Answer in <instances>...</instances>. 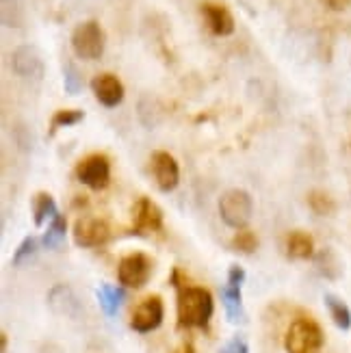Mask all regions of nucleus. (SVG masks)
Instances as JSON below:
<instances>
[{
	"instance_id": "1",
	"label": "nucleus",
	"mask_w": 351,
	"mask_h": 353,
	"mask_svg": "<svg viewBox=\"0 0 351 353\" xmlns=\"http://www.w3.org/2000/svg\"><path fill=\"white\" fill-rule=\"evenodd\" d=\"M178 327H206L215 310V301L208 288L178 284V301H176Z\"/></svg>"
},
{
	"instance_id": "2",
	"label": "nucleus",
	"mask_w": 351,
	"mask_h": 353,
	"mask_svg": "<svg viewBox=\"0 0 351 353\" xmlns=\"http://www.w3.org/2000/svg\"><path fill=\"white\" fill-rule=\"evenodd\" d=\"M323 330L310 316L295 319L286 330L284 349L286 353H319L323 347Z\"/></svg>"
},
{
	"instance_id": "3",
	"label": "nucleus",
	"mask_w": 351,
	"mask_h": 353,
	"mask_svg": "<svg viewBox=\"0 0 351 353\" xmlns=\"http://www.w3.org/2000/svg\"><path fill=\"white\" fill-rule=\"evenodd\" d=\"M219 214L225 225L230 228H245L252 221L254 202L252 195L243 189H230L219 197Z\"/></svg>"
},
{
	"instance_id": "4",
	"label": "nucleus",
	"mask_w": 351,
	"mask_h": 353,
	"mask_svg": "<svg viewBox=\"0 0 351 353\" xmlns=\"http://www.w3.org/2000/svg\"><path fill=\"white\" fill-rule=\"evenodd\" d=\"M74 54L85 61H96L104 52V33L96 20H87L79 24L72 33Z\"/></svg>"
},
{
	"instance_id": "5",
	"label": "nucleus",
	"mask_w": 351,
	"mask_h": 353,
	"mask_svg": "<svg viewBox=\"0 0 351 353\" xmlns=\"http://www.w3.org/2000/svg\"><path fill=\"white\" fill-rule=\"evenodd\" d=\"M152 275V260L143 252H132L124 256L117 265V280L126 288H141Z\"/></svg>"
},
{
	"instance_id": "6",
	"label": "nucleus",
	"mask_w": 351,
	"mask_h": 353,
	"mask_svg": "<svg viewBox=\"0 0 351 353\" xmlns=\"http://www.w3.org/2000/svg\"><path fill=\"white\" fill-rule=\"evenodd\" d=\"M111 239V225L102 217H83L74 223V243L79 248H98Z\"/></svg>"
},
{
	"instance_id": "7",
	"label": "nucleus",
	"mask_w": 351,
	"mask_h": 353,
	"mask_svg": "<svg viewBox=\"0 0 351 353\" xmlns=\"http://www.w3.org/2000/svg\"><path fill=\"white\" fill-rule=\"evenodd\" d=\"M163 228V210L150 197H139L132 206V228L130 232L137 236L159 232Z\"/></svg>"
},
{
	"instance_id": "8",
	"label": "nucleus",
	"mask_w": 351,
	"mask_h": 353,
	"mask_svg": "<svg viewBox=\"0 0 351 353\" xmlns=\"http://www.w3.org/2000/svg\"><path fill=\"white\" fill-rule=\"evenodd\" d=\"M163 314H165L163 299L159 295H150L137 303V308L130 316V327L139 334L154 332L163 323Z\"/></svg>"
},
{
	"instance_id": "9",
	"label": "nucleus",
	"mask_w": 351,
	"mask_h": 353,
	"mask_svg": "<svg viewBox=\"0 0 351 353\" xmlns=\"http://www.w3.org/2000/svg\"><path fill=\"white\" fill-rule=\"evenodd\" d=\"M76 176L89 189H104L111 180V163L102 154H91L76 165Z\"/></svg>"
},
{
	"instance_id": "10",
	"label": "nucleus",
	"mask_w": 351,
	"mask_h": 353,
	"mask_svg": "<svg viewBox=\"0 0 351 353\" xmlns=\"http://www.w3.org/2000/svg\"><path fill=\"white\" fill-rule=\"evenodd\" d=\"M245 282V271L239 265H232L228 269V282L223 286V305L225 314L230 319V323H241L243 321V299H241V286Z\"/></svg>"
},
{
	"instance_id": "11",
	"label": "nucleus",
	"mask_w": 351,
	"mask_h": 353,
	"mask_svg": "<svg viewBox=\"0 0 351 353\" xmlns=\"http://www.w3.org/2000/svg\"><path fill=\"white\" fill-rule=\"evenodd\" d=\"M11 68L13 72L22 76V79H30V81H39L43 76V61L41 54L35 46H20L18 50L11 54Z\"/></svg>"
},
{
	"instance_id": "12",
	"label": "nucleus",
	"mask_w": 351,
	"mask_h": 353,
	"mask_svg": "<svg viewBox=\"0 0 351 353\" xmlns=\"http://www.w3.org/2000/svg\"><path fill=\"white\" fill-rule=\"evenodd\" d=\"M152 165V176H154L161 191H174L180 182V167L178 161L170 154V152H157L150 161Z\"/></svg>"
},
{
	"instance_id": "13",
	"label": "nucleus",
	"mask_w": 351,
	"mask_h": 353,
	"mask_svg": "<svg viewBox=\"0 0 351 353\" xmlns=\"http://www.w3.org/2000/svg\"><path fill=\"white\" fill-rule=\"evenodd\" d=\"M91 89H94V94L98 98V102L102 106H106V109H113V106L121 104V100H124V85H121V81L117 79L115 74H98L94 81H91Z\"/></svg>"
},
{
	"instance_id": "14",
	"label": "nucleus",
	"mask_w": 351,
	"mask_h": 353,
	"mask_svg": "<svg viewBox=\"0 0 351 353\" xmlns=\"http://www.w3.org/2000/svg\"><path fill=\"white\" fill-rule=\"evenodd\" d=\"M202 15L208 30L217 37H228L234 33V18L228 7L217 5V3H204L202 5Z\"/></svg>"
},
{
	"instance_id": "15",
	"label": "nucleus",
	"mask_w": 351,
	"mask_h": 353,
	"mask_svg": "<svg viewBox=\"0 0 351 353\" xmlns=\"http://www.w3.org/2000/svg\"><path fill=\"white\" fill-rule=\"evenodd\" d=\"M48 305L54 314H61V316H74L81 310V303L72 293V288L63 284H57L48 293Z\"/></svg>"
},
{
	"instance_id": "16",
	"label": "nucleus",
	"mask_w": 351,
	"mask_h": 353,
	"mask_svg": "<svg viewBox=\"0 0 351 353\" xmlns=\"http://www.w3.org/2000/svg\"><path fill=\"white\" fill-rule=\"evenodd\" d=\"M286 254L295 260H310L314 256V239L303 230H293L286 236Z\"/></svg>"
},
{
	"instance_id": "17",
	"label": "nucleus",
	"mask_w": 351,
	"mask_h": 353,
	"mask_svg": "<svg viewBox=\"0 0 351 353\" xmlns=\"http://www.w3.org/2000/svg\"><path fill=\"white\" fill-rule=\"evenodd\" d=\"M98 303H100V308L106 316H115L117 310H119V305L124 303V290L113 286V284H100L98 288Z\"/></svg>"
},
{
	"instance_id": "18",
	"label": "nucleus",
	"mask_w": 351,
	"mask_h": 353,
	"mask_svg": "<svg viewBox=\"0 0 351 353\" xmlns=\"http://www.w3.org/2000/svg\"><path fill=\"white\" fill-rule=\"evenodd\" d=\"M0 18L9 28H18L26 18V3L24 0H0Z\"/></svg>"
},
{
	"instance_id": "19",
	"label": "nucleus",
	"mask_w": 351,
	"mask_h": 353,
	"mask_svg": "<svg viewBox=\"0 0 351 353\" xmlns=\"http://www.w3.org/2000/svg\"><path fill=\"white\" fill-rule=\"evenodd\" d=\"M33 219H35V225H43V221H48V219H54L57 217V202H54V197L50 193H37L33 197Z\"/></svg>"
},
{
	"instance_id": "20",
	"label": "nucleus",
	"mask_w": 351,
	"mask_h": 353,
	"mask_svg": "<svg viewBox=\"0 0 351 353\" xmlns=\"http://www.w3.org/2000/svg\"><path fill=\"white\" fill-rule=\"evenodd\" d=\"M325 305H328V312H330L332 321L337 323L339 330H349L351 327V310L341 297L328 293L325 295Z\"/></svg>"
},
{
	"instance_id": "21",
	"label": "nucleus",
	"mask_w": 351,
	"mask_h": 353,
	"mask_svg": "<svg viewBox=\"0 0 351 353\" xmlns=\"http://www.w3.org/2000/svg\"><path fill=\"white\" fill-rule=\"evenodd\" d=\"M66 228H68V223H66L63 214H57L54 219H50V225H48V230H46V234L41 239L43 248L46 250H57L66 239Z\"/></svg>"
},
{
	"instance_id": "22",
	"label": "nucleus",
	"mask_w": 351,
	"mask_h": 353,
	"mask_svg": "<svg viewBox=\"0 0 351 353\" xmlns=\"http://www.w3.org/2000/svg\"><path fill=\"white\" fill-rule=\"evenodd\" d=\"M306 202H308L310 210H312L314 214H319V217H328V214H332L334 208H337V204H334V199H332L325 191H319V189H314V191L308 193Z\"/></svg>"
},
{
	"instance_id": "23",
	"label": "nucleus",
	"mask_w": 351,
	"mask_h": 353,
	"mask_svg": "<svg viewBox=\"0 0 351 353\" xmlns=\"http://www.w3.org/2000/svg\"><path fill=\"white\" fill-rule=\"evenodd\" d=\"M317 267L321 271V275H325L328 280H337L341 275V263L339 256L334 254L332 250H323L317 254Z\"/></svg>"
},
{
	"instance_id": "24",
	"label": "nucleus",
	"mask_w": 351,
	"mask_h": 353,
	"mask_svg": "<svg viewBox=\"0 0 351 353\" xmlns=\"http://www.w3.org/2000/svg\"><path fill=\"white\" fill-rule=\"evenodd\" d=\"M83 119H85V113L79 109H61L50 119V134H54L59 128H68V126L79 124Z\"/></svg>"
},
{
	"instance_id": "25",
	"label": "nucleus",
	"mask_w": 351,
	"mask_h": 353,
	"mask_svg": "<svg viewBox=\"0 0 351 353\" xmlns=\"http://www.w3.org/2000/svg\"><path fill=\"white\" fill-rule=\"evenodd\" d=\"M37 254V239L35 236H26L22 243H20V248L15 250L13 258H11V265L13 267H22L24 263H28L30 258H33Z\"/></svg>"
},
{
	"instance_id": "26",
	"label": "nucleus",
	"mask_w": 351,
	"mask_h": 353,
	"mask_svg": "<svg viewBox=\"0 0 351 353\" xmlns=\"http://www.w3.org/2000/svg\"><path fill=\"white\" fill-rule=\"evenodd\" d=\"M63 87H66V91L70 96H76L83 89V76L72 63L63 65Z\"/></svg>"
},
{
	"instance_id": "27",
	"label": "nucleus",
	"mask_w": 351,
	"mask_h": 353,
	"mask_svg": "<svg viewBox=\"0 0 351 353\" xmlns=\"http://www.w3.org/2000/svg\"><path fill=\"white\" fill-rule=\"evenodd\" d=\"M232 248L241 254H252L256 248H258V239L254 232H248V230H243V232H237V236L232 239Z\"/></svg>"
},
{
	"instance_id": "28",
	"label": "nucleus",
	"mask_w": 351,
	"mask_h": 353,
	"mask_svg": "<svg viewBox=\"0 0 351 353\" xmlns=\"http://www.w3.org/2000/svg\"><path fill=\"white\" fill-rule=\"evenodd\" d=\"M219 353H250L248 349V343L243 341V339H232V341H228Z\"/></svg>"
},
{
	"instance_id": "29",
	"label": "nucleus",
	"mask_w": 351,
	"mask_h": 353,
	"mask_svg": "<svg viewBox=\"0 0 351 353\" xmlns=\"http://www.w3.org/2000/svg\"><path fill=\"white\" fill-rule=\"evenodd\" d=\"M321 3L332 11H347L351 7V0H321Z\"/></svg>"
},
{
	"instance_id": "30",
	"label": "nucleus",
	"mask_w": 351,
	"mask_h": 353,
	"mask_svg": "<svg viewBox=\"0 0 351 353\" xmlns=\"http://www.w3.org/2000/svg\"><path fill=\"white\" fill-rule=\"evenodd\" d=\"M172 353H195V347H193V343H182V345H178Z\"/></svg>"
},
{
	"instance_id": "31",
	"label": "nucleus",
	"mask_w": 351,
	"mask_h": 353,
	"mask_svg": "<svg viewBox=\"0 0 351 353\" xmlns=\"http://www.w3.org/2000/svg\"><path fill=\"white\" fill-rule=\"evenodd\" d=\"M0 341H3V347H0V351H7V334H3V336H0Z\"/></svg>"
}]
</instances>
